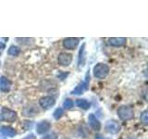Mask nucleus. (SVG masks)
<instances>
[{
	"instance_id": "f257e3e1",
	"label": "nucleus",
	"mask_w": 148,
	"mask_h": 139,
	"mask_svg": "<svg viewBox=\"0 0 148 139\" xmlns=\"http://www.w3.org/2000/svg\"><path fill=\"white\" fill-rule=\"evenodd\" d=\"M109 67L105 63H98L94 67V76L98 79H104L108 75Z\"/></svg>"
},
{
	"instance_id": "f03ea898",
	"label": "nucleus",
	"mask_w": 148,
	"mask_h": 139,
	"mask_svg": "<svg viewBox=\"0 0 148 139\" xmlns=\"http://www.w3.org/2000/svg\"><path fill=\"white\" fill-rule=\"evenodd\" d=\"M118 115L122 120H129L134 117V112L132 108L128 106H122L118 109Z\"/></svg>"
},
{
	"instance_id": "7ed1b4c3",
	"label": "nucleus",
	"mask_w": 148,
	"mask_h": 139,
	"mask_svg": "<svg viewBox=\"0 0 148 139\" xmlns=\"http://www.w3.org/2000/svg\"><path fill=\"white\" fill-rule=\"evenodd\" d=\"M1 118L8 122H13L17 119V113L8 108H3L1 110Z\"/></svg>"
},
{
	"instance_id": "20e7f679",
	"label": "nucleus",
	"mask_w": 148,
	"mask_h": 139,
	"mask_svg": "<svg viewBox=\"0 0 148 139\" xmlns=\"http://www.w3.org/2000/svg\"><path fill=\"white\" fill-rule=\"evenodd\" d=\"M89 82H90V74H89V72H87L85 80L79 83V85L71 92V94H73V95H81V94H82V93L84 92L85 90L88 89Z\"/></svg>"
},
{
	"instance_id": "39448f33",
	"label": "nucleus",
	"mask_w": 148,
	"mask_h": 139,
	"mask_svg": "<svg viewBox=\"0 0 148 139\" xmlns=\"http://www.w3.org/2000/svg\"><path fill=\"white\" fill-rule=\"evenodd\" d=\"M106 132L111 134H116L120 131V125L116 120H109L106 123Z\"/></svg>"
},
{
	"instance_id": "423d86ee",
	"label": "nucleus",
	"mask_w": 148,
	"mask_h": 139,
	"mask_svg": "<svg viewBox=\"0 0 148 139\" xmlns=\"http://www.w3.org/2000/svg\"><path fill=\"white\" fill-rule=\"evenodd\" d=\"M39 103H40V106L43 109H48L50 108H52V107L56 104V99L53 96H44L39 100Z\"/></svg>"
},
{
	"instance_id": "0eeeda50",
	"label": "nucleus",
	"mask_w": 148,
	"mask_h": 139,
	"mask_svg": "<svg viewBox=\"0 0 148 139\" xmlns=\"http://www.w3.org/2000/svg\"><path fill=\"white\" fill-rule=\"evenodd\" d=\"M58 63L62 66H69L72 61V55L69 53H60L58 55Z\"/></svg>"
},
{
	"instance_id": "6e6552de",
	"label": "nucleus",
	"mask_w": 148,
	"mask_h": 139,
	"mask_svg": "<svg viewBox=\"0 0 148 139\" xmlns=\"http://www.w3.org/2000/svg\"><path fill=\"white\" fill-rule=\"evenodd\" d=\"M79 40L78 38H74V37H69V38L64 39L63 41V45L65 48L67 49H75L77 47V45H79Z\"/></svg>"
},
{
	"instance_id": "1a4fd4ad",
	"label": "nucleus",
	"mask_w": 148,
	"mask_h": 139,
	"mask_svg": "<svg viewBox=\"0 0 148 139\" xmlns=\"http://www.w3.org/2000/svg\"><path fill=\"white\" fill-rule=\"evenodd\" d=\"M51 128L50 122H46V120H43V122H39L36 125V133L38 134H44L47 133Z\"/></svg>"
},
{
	"instance_id": "9d476101",
	"label": "nucleus",
	"mask_w": 148,
	"mask_h": 139,
	"mask_svg": "<svg viewBox=\"0 0 148 139\" xmlns=\"http://www.w3.org/2000/svg\"><path fill=\"white\" fill-rule=\"evenodd\" d=\"M88 122H89L91 128L92 130H95V131H99L101 129V123L94 114H90L88 116Z\"/></svg>"
},
{
	"instance_id": "9b49d317",
	"label": "nucleus",
	"mask_w": 148,
	"mask_h": 139,
	"mask_svg": "<svg viewBox=\"0 0 148 139\" xmlns=\"http://www.w3.org/2000/svg\"><path fill=\"white\" fill-rule=\"evenodd\" d=\"M126 41L127 39L124 38V37H113V38H109L108 39V42L111 45L113 46H122L126 44Z\"/></svg>"
},
{
	"instance_id": "f8f14e48",
	"label": "nucleus",
	"mask_w": 148,
	"mask_h": 139,
	"mask_svg": "<svg viewBox=\"0 0 148 139\" xmlns=\"http://www.w3.org/2000/svg\"><path fill=\"white\" fill-rule=\"evenodd\" d=\"M0 133H2V136H8V137H13L16 136V131L15 129L9 126H2L0 128Z\"/></svg>"
},
{
	"instance_id": "ddd939ff",
	"label": "nucleus",
	"mask_w": 148,
	"mask_h": 139,
	"mask_svg": "<svg viewBox=\"0 0 148 139\" xmlns=\"http://www.w3.org/2000/svg\"><path fill=\"white\" fill-rule=\"evenodd\" d=\"M11 87V82L6 77L0 78V90L2 92H8L9 91Z\"/></svg>"
},
{
	"instance_id": "4468645a",
	"label": "nucleus",
	"mask_w": 148,
	"mask_h": 139,
	"mask_svg": "<svg viewBox=\"0 0 148 139\" xmlns=\"http://www.w3.org/2000/svg\"><path fill=\"white\" fill-rule=\"evenodd\" d=\"M85 44H83L82 46L81 47L80 53H79V67H83L85 64Z\"/></svg>"
},
{
	"instance_id": "2eb2a0df",
	"label": "nucleus",
	"mask_w": 148,
	"mask_h": 139,
	"mask_svg": "<svg viewBox=\"0 0 148 139\" xmlns=\"http://www.w3.org/2000/svg\"><path fill=\"white\" fill-rule=\"evenodd\" d=\"M76 104H77V106L79 107V108H81L82 109H90V106H91V104L89 103V102H88L87 100H85V99H77Z\"/></svg>"
},
{
	"instance_id": "dca6fc26",
	"label": "nucleus",
	"mask_w": 148,
	"mask_h": 139,
	"mask_svg": "<svg viewBox=\"0 0 148 139\" xmlns=\"http://www.w3.org/2000/svg\"><path fill=\"white\" fill-rule=\"evenodd\" d=\"M8 54L11 55V56H18V54L21 53V48L18 47V46H15V45H12L9 47L8 49Z\"/></svg>"
},
{
	"instance_id": "f3484780",
	"label": "nucleus",
	"mask_w": 148,
	"mask_h": 139,
	"mask_svg": "<svg viewBox=\"0 0 148 139\" xmlns=\"http://www.w3.org/2000/svg\"><path fill=\"white\" fill-rule=\"evenodd\" d=\"M64 114V109H62V108H58V109H57L55 111H54V118L56 119V120H58L61 116Z\"/></svg>"
},
{
	"instance_id": "a211bd4d",
	"label": "nucleus",
	"mask_w": 148,
	"mask_h": 139,
	"mask_svg": "<svg viewBox=\"0 0 148 139\" xmlns=\"http://www.w3.org/2000/svg\"><path fill=\"white\" fill-rule=\"evenodd\" d=\"M140 119H141V122L143 124H147V122H148V112H147V110L143 111V113L141 114Z\"/></svg>"
},
{
	"instance_id": "6ab92c4d",
	"label": "nucleus",
	"mask_w": 148,
	"mask_h": 139,
	"mask_svg": "<svg viewBox=\"0 0 148 139\" xmlns=\"http://www.w3.org/2000/svg\"><path fill=\"white\" fill-rule=\"evenodd\" d=\"M63 107L65 109H71L73 107V101L71 99H66L63 103Z\"/></svg>"
},
{
	"instance_id": "aec40b11",
	"label": "nucleus",
	"mask_w": 148,
	"mask_h": 139,
	"mask_svg": "<svg viewBox=\"0 0 148 139\" xmlns=\"http://www.w3.org/2000/svg\"><path fill=\"white\" fill-rule=\"evenodd\" d=\"M42 139H58V136L56 133H52L47 134V136H45L44 137H42Z\"/></svg>"
},
{
	"instance_id": "412c9836",
	"label": "nucleus",
	"mask_w": 148,
	"mask_h": 139,
	"mask_svg": "<svg viewBox=\"0 0 148 139\" xmlns=\"http://www.w3.org/2000/svg\"><path fill=\"white\" fill-rule=\"evenodd\" d=\"M4 48H5V44H3V43L0 42V50H3Z\"/></svg>"
},
{
	"instance_id": "4be33fe9",
	"label": "nucleus",
	"mask_w": 148,
	"mask_h": 139,
	"mask_svg": "<svg viewBox=\"0 0 148 139\" xmlns=\"http://www.w3.org/2000/svg\"><path fill=\"white\" fill-rule=\"evenodd\" d=\"M95 139H105V138L102 136H95Z\"/></svg>"
},
{
	"instance_id": "5701e85b",
	"label": "nucleus",
	"mask_w": 148,
	"mask_h": 139,
	"mask_svg": "<svg viewBox=\"0 0 148 139\" xmlns=\"http://www.w3.org/2000/svg\"><path fill=\"white\" fill-rule=\"evenodd\" d=\"M0 139H7V138L5 137L4 136H2V134H0Z\"/></svg>"
},
{
	"instance_id": "b1692460",
	"label": "nucleus",
	"mask_w": 148,
	"mask_h": 139,
	"mask_svg": "<svg viewBox=\"0 0 148 139\" xmlns=\"http://www.w3.org/2000/svg\"><path fill=\"white\" fill-rule=\"evenodd\" d=\"M132 139H133V138H132Z\"/></svg>"
}]
</instances>
